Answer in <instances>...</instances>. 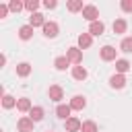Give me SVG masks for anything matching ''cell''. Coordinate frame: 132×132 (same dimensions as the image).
<instances>
[{
    "mask_svg": "<svg viewBox=\"0 0 132 132\" xmlns=\"http://www.w3.org/2000/svg\"><path fill=\"white\" fill-rule=\"evenodd\" d=\"M66 58L70 60V64L80 66V64H82V50H80L78 45H72V47L66 50Z\"/></svg>",
    "mask_w": 132,
    "mask_h": 132,
    "instance_id": "1",
    "label": "cell"
},
{
    "mask_svg": "<svg viewBox=\"0 0 132 132\" xmlns=\"http://www.w3.org/2000/svg\"><path fill=\"white\" fill-rule=\"evenodd\" d=\"M82 19H87L89 23L99 21V8H97L95 4H85V8H82Z\"/></svg>",
    "mask_w": 132,
    "mask_h": 132,
    "instance_id": "2",
    "label": "cell"
},
{
    "mask_svg": "<svg viewBox=\"0 0 132 132\" xmlns=\"http://www.w3.org/2000/svg\"><path fill=\"white\" fill-rule=\"evenodd\" d=\"M99 56H101L103 62H111V60H118V58H116V56H118V50H116L113 45H103V47L99 50Z\"/></svg>",
    "mask_w": 132,
    "mask_h": 132,
    "instance_id": "3",
    "label": "cell"
},
{
    "mask_svg": "<svg viewBox=\"0 0 132 132\" xmlns=\"http://www.w3.org/2000/svg\"><path fill=\"white\" fill-rule=\"evenodd\" d=\"M47 97H50L52 101H56V103L60 105V101L64 99V89H62L60 85H52V87L47 89Z\"/></svg>",
    "mask_w": 132,
    "mask_h": 132,
    "instance_id": "4",
    "label": "cell"
},
{
    "mask_svg": "<svg viewBox=\"0 0 132 132\" xmlns=\"http://www.w3.org/2000/svg\"><path fill=\"white\" fill-rule=\"evenodd\" d=\"M33 126H35V122H33L29 116L19 118V122H16V130H19V132H33Z\"/></svg>",
    "mask_w": 132,
    "mask_h": 132,
    "instance_id": "5",
    "label": "cell"
},
{
    "mask_svg": "<svg viewBox=\"0 0 132 132\" xmlns=\"http://www.w3.org/2000/svg\"><path fill=\"white\" fill-rule=\"evenodd\" d=\"M41 31H43V35H45L47 39H54V37L58 35L60 27H58V23H54V21H47V23L41 27Z\"/></svg>",
    "mask_w": 132,
    "mask_h": 132,
    "instance_id": "6",
    "label": "cell"
},
{
    "mask_svg": "<svg viewBox=\"0 0 132 132\" xmlns=\"http://www.w3.org/2000/svg\"><path fill=\"white\" fill-rule=\"evenodd\" d=\"M64 126H66V132H80V128H82V122H80L78 118L70 116V118L64 122Z\"/></svg>",
    "mask_w": 132,
    "mask_h": 132,
    "instance_id": "7",
    "label": "cell"
},
{
    "mask_svg": "<svg viewBox=\"0 0 132 132\" xmlns=\"http://www.w3.org/2000/svg\"><path fill=\"white\" fill-rule=\"evenodd\" d=\"M74 111H82L85 107H87V99L82 97V95H74L72 99H70V103H68Z\"/></svg>",
    "mask_w": 132,
    "mask_h": 132,
    "instance_id": "8",
    "label": "cell"
},
{
    "mask_svg": "<svg viewBox=\"0 0 132 132\" xmlns=\"http://www.w3.org/2000/svg\"><path fill=\"white\" fill-rule=\"evenodd\" d=\"M109 87H111V89H124V87H126V76L116 72V74L109 78Z\"/></svg>",
    "mask_w": 132,
    "mask_h": 132,
    "instance_id": "9",
    "label": "cell"
},
{
    "mask_svg": "<svg viewBox=\"0 0 132 132\" xmlns=\"http://www.w3.org/2000/svg\"><path fill=\"white\" fill-rule=\"evenodd\" d=\"M45 23H47V21H45V16H43L41 12H33V14L29 16V25H31L33 29H35V27H43Z\"/></svg>",
    "mask_w": 132,
    "mask_h": 132,
    "instance_id": "10",
    "label": "cell"
},
{
    "mask_svg": "<svg viewBox=\"0 0 132 132\" xmlns=\"http://www.w3.org/2000/svg\"><path fill=\"white\" fill-rule=\"evenodd\" d=\"M70 111H72V107H70V105H66V103H60V105L56 107V116H58L60 120H64V122L70 118Z\"/></svg>",
    "mask_w": 132,
    "mask_h": 132,
    "instance_id": "11",
    "label": "cell"
},
{
    "mask_svg": "<svg viewBox=\"0 0 132 132\" xmlns=\"http://www.w3.org/2000/svg\"><path fill=\"white\" fill-rule=\"evenodd\" d=\"M43 116H45V109H43L41 105H33V109L29 111V118H31L35 124H37V122H41V120H43Z\"/></svg>",
    "mask_w": 132,
    "mask_h": 132,
    "instance_id": "12",
    "label": "cell"
},
{
    "mask_svg": "<svg viewBox=\"0 0 132 132\" xmlns=\"http://www.w3.org/2000/svg\"><path fill=\"white\" fill-rule=\"evenodd\" d=\"M103 31H105V25H103L101 21H95V23H91V25H89V33H91L93 37L103 35Z\"/></svg>",
    "mask_w": 132,
    "mask_h": 132,
    "instance_id": "13",
    "label": "cell"
},
{
    "mask_svg": "<svg viewBox=\"0 0 132 132\" xmlns=\"http://www.w3.org/2000/svg\"><path fill=\"white\" fill-rule=\"evenodd\" d=\"M91 43H93V35H91L89 31L78 35V47H80V50H87V47H91Z\"/></svg>",
    "mask_w": 132,
    "mask_h": 132,
    "instance_id": "14",
    "label": "cell"
},
{
    "mask_svg": "<svg viewBox=\"0 0 132 132\" xmlns=\"http://www.w3.org/2000/svg\"><path fill=\"white\" fill-rule=\"evenodd\" d=\"M16 109H19V111H23V113H29V111L33 109V103H31V99H27V97H21V99L16 101Z\"/></svg>",
    "mask_w": 132,
    "mask_h": 132,
    "instance_id": "15",
    "label": "cell"
},
{
    "mask_svg": "<svg viewBox=\"0 0 132 132\" xmlns=\"http://www.w3.org/2000/svg\"><path fill=\"white\" fill-rule=\"evenodd\" d=\"M33 31H35V29H33V27L27 23V25H23V27L19 29V37H21L23 41H29V39L33 37Z\"/></svg>",
    "mask_w": 132,
    "mask_h": 132,
    "instance_id": "16",
    "label": "cell"
},
{
    "mask_svg": "<svg viewBox=\"0 0 132 132\" xmlns=\"http://www.w3.org/2000/svg\"><path fill=\"white\" fill-rule=\"evenodd\" d=\"M126 29H128V23H126V19H116V21H113V33H116V35H122V33H126Z\"/></svg>",
    "mask_w": 132,
    "mask_h": 132,
    "instance_id": "17",
    "label": "cell"
},
{
    "mask_svg": "<svg viewBox=\"0 0 132 132\" xmlns=\"http://www.w3.org/2000/svg\"><path fill=\"white\" fill-rule=\"evenodd\" d=\"M29 74H31V64H29V62H21V64H16V76L25 78V76H29Z\"/></svg>",
    "mask_w": 132,
    "mask_h": 132,
    "instance_id": "18",
    "label": "cell"
},
{
    "mask_svg": "<svg viewBox=\"0 0 132 132\" xmlns=\"http://www.w3.org/2000/svg\"><path fill=\"white\" fill-rule=\"evenodd\" d=\"M87 76H89V72H87L85 66H72V78H76V80H85Z\"/></svg>",
    "mask_w": 132,
    "mask_h": 132,
    "instance_id": "19",
    "label": "cell"
},
{
    "mask_svg": "<svg viewBox=\"0 0 132 132\" xmlns=\"http://www.w3.org/2000/svg\"><path fill=\"white\" fill-rule=\"evenodd\" d=\"M128 70H130V62H128V60H124V58L116 60V72H118V74H126Z\"/></svg>",
    "mask_w": 132,
    "mask_h": 132,
    "instance_id": "20",
    "label": "cell"
},
{
    "mask_svg": "<svg viewBox=\"0 0 132 132\" xmlns=\"http://www.w3.org/2000/svg\"><path fill=\"white\" fill-rule=\"evenodd\" d=\"M66 8L70 12H82L85 4H82V0H70V2H66Z\"/></svg>",
    "mask_w": 132,
    "mask_h": 132,
    "instance_id": "21",
    "label": "cell"
},
{
    "mask_svg": "<svg viewBox=\"0 0 132 132\" xmlns=\"http://www.w3.org/2000/svg\"><path fill=\"white\" fill-rule=\"evenodd\" d=\"M54 66H56V70H66V68L70 66V60H68L66 56H58V58L54 60Z\"/></svg>",
    "mask_w": 132,
    "mask_h": 132,
    "instance_id": "22",
    "label": "cell"
},
{
    "mask_svg": "<svg viewBox=\"0 0 132 132\" xmlns=\"http://www.w3.org/2000/svg\"><path fill=\"white\" fill-rule=\"evenodd\" d=\"M16 101L19 99H14L12 95H4L2 97V107L4 109H12V107H16Z\"/></svg>",
    "mask_w": 132,
    "mask_h": 132,
    "instance_id": "23",
    "label": "cell"
},
{
    "mask_svg": "<svg viewBox=\"0 0 132 132\" xmlns=\"http://www.w3.org/2000/svg\"><path fill=\"white\" fill-rule=\"evenodd\" d=\"M80 132H99V128H97V124H95L93 120H85Z\"/></svg>",
    "mask_w": 132,
    "mask_h": 132,
    "instance_id": "24",
    "label": "cell"
},
{
    "mask_svg": "<svg viewBox=\"0 0 132 132\" xmlns=\"http://www.w3.org/2000/svg\"><path fill=\"white\" fill-rule=\"evenodd\" d=\"M120 50L124 54H132V37H124L122 43H120Z\"/></svg>",
    "mask_w": 132,
    "mask_h": 132,
    "instance_id": "25",
    "label": "cell"
},
{
    "mask_svg": "<svg viewBox=\"0 0 132 132\" xmlns=\"http://www.w3.org/2000/svg\"><path fill=\"white\" fill-rule=\"evenodd\" d=\"M25 8L33 14V12H37V8H39V0H27L25 2Z\"/></svg>",
    "mask_w": 132,
    "mask_h": 132,
    "instance_id": "26",
    "label": "cell"
},
{
    "mask_svg": "<svg viewBox=\"0 0 132 132\" xmlns=\"http://www.w3.org/2000/svg\"><path fill=\"white\" fill-rule=\"evenodd\" d=\"M8 8H10L12 12H21V10L25 8V4L19 2V0H10V2H8Z\"/></svg>",
    "mask_w": 132,
    "mask_h": 132,
    "instance_id": "27",
    "label": "cell"
},
{
    "mask_svg": "<svg viewBox=\"0 0 132 132\" xmlns=\"http://www.w3.org/2000/svg\"><path fill=\"white\" fill-rule=\"evenodd\" d=\"M120 8H122L124 12H132V0H122V2H120Z\"/></svg>",
    "mask_w": 132,
    "mask_h": 132,
    "instance_id": "28",
    "label": "cell"
},
{
    "mask_svg": "<svg viewBox=\"0 0 132 132\" xmlns=\"http://www.w3.org/2000/svg\"><path fill=\"white\" fill-rule=\"evenodd\" d=\"M8 4H0V19H6V14H8Z\"/></svg>",
    "mask_w": 132,
    "mask_h": 132,
    "instance_id": "29",
    "label": "cell"
},
{
    "mask_svg": "<svg viewBox=\"0 0 132 132\" xmlns=\"http://www.w3.org/2000/svg\"><path fill=\"white\" fill-rule=\"evenodd\" d=\"M43 6H45V8H56V6H58V2H56V0H45V2H43Z\"/></svg>",
    "mask_w": 132,
    "mask_h": 132,
    "instance_id": "30",
    "label": "cell"
},
{
    "mask_svg": "<svg viewBox=\"0 0 132 132\" xmlns=\"http://www.w3.org/2000/svg\"><path fill=\"white\" fill-rule=\"evenodd\" d=\"M4 64H6V56L2 54V56H0V66H4Z\"/></svg>",
    "mask_w": 132,
    "mask_h": 132,
    "instance_id": "31",
    "label": "cell"
},
{
    "mask_svg": "<svg viewBox=\"0 0 132 132\" xmlns=\"http://www.w3.org/2000/svg\"><path fill=\"white\" fill-rule=\"evenodd\" d=\"M47 132H52V130H47Z\"/></svg>",
    "mask_w": 132,
    "mask_h": 132,
    "instance_id": "32",
    "label": "cell"
}]
</instances>
